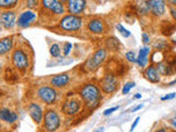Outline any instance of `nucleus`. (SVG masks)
Segmentation results:
<instances>
[{
	"mask_svg": "<svg viewBox=\"0 0 176 132\" xmlns=\"http://www.w3.org/2000/svg\"><path fill=\"white\" fill-rule=\"evenodd\" d=\"M77 95L82 99L84 109L86 110H95L98 108L103 100V91L99 85L92 82H87L77 89Z\"/></svg>",
	"mask_w": 176,
	"mask_h": 132,
	"instance_id": "f257e3e1",
	"label": "nucleus"
},
{
	"mask_svg": "<svg viewBox=\"0 0 176 132\" xmlns=\"http://www.w3.org/2000/svg\"><path fill=\"white\" fill-rule=\"evenodd\" d=\"M10 64L17 73L24 76L32 67V57L25 48L16 46L10 53Z\"/></svg>",
	"mask_w": 176,
	"mask_h": 132,
	"instance_id": "f03ea898",
	"label": "nucleus"
},
{
	"mask_svg": "<svg viewBox=\"0 0 176 132\" xmlns=\"http://www.w3.org/2000/svg\"><path fill=\"white\" fill-rule=\"evenodd\" d=\"M84 24V18L82 16L65 13L57 20L56 26L58 30H61L64 33L74 34V33H78L79 31H82Z\"/></svg>",
	"mask_w": 176,
	"mask_h": 132,
	"instance_id": "7ed1b4c3",
	"label": "nucleus"
},
{
	"mask_svg": "<svg viewBox=\"0 0 176 132\" xmlns=\"http://www.w3.org/2000/svg\"><path fill=\"white\" fill-rule=\"evenodd\" d=\"M66 13L65 3L61 0H41L39 7V14L45 18L55 19L56 22Z\"/></svg>",
	"mask_w": 176,
	"mask_h": 132,
	"instance_id": "20e7f679",
	"label": "nucleus"
},
{
	"mask_svg": "<svg viewBox=\"0 0 176 132\" xmlns=\"http://www.w3.org/2000/svg\"><path fill=\"white\" fill-rule=\"evenodd\" d=\"M34 95L37 100L40 101L43 106L52 107L58 103V91L55 87L50 84H42L35 87Z\"/></svg>",
	"mask_w": 176,
	"mask_h": 132,
	"instance_id": "39448f33",
	"label": "nucleus"
},
{
	"mask_svg": "<svg viewBox=\"0 0 176 132\" xmlns=\"http://www.w3.org/2000/svg\"><path fill=\"white\" fill-rule=\"evenodd\" d=\"M62 126V117H61L60 112L54 108V106L52 107H46L44 109V115H43V121L41 124L44 131L47 132H54L57 131Z\"/></svg>",
	"mask_w": 176,
	"mask_h": 132,
	"instance_id": "423d86ee",
	"label": "nucleus"
},
{
	"mask_svg": "<svg viewBox=\"0 0 176 132\" xmlns=\"http://www.w3.org/2000/svg\"><path fill=\"white\" fill-rule=\"evenodd\" d=\"M83 109H84V105L77 94L64 99L61 105V112L66 117L77 116Z\"/></svg>",
	"mask_w": 176,
	"mask_h": 132,
	"instance_id": "0eeeda50",
	"label": "nucleus"
},
{
	"mask_svg": "<svg viewBox=\"0 0 176 132\" xmlns=\"http://www.w3.org/2000/svg\"><path fill=\"white\" fill-rule=\"evenodd\" d=\"M108 57V51L105 48H99L92 53V55L86 60V62L83 65V68L87 73H92L96 69H98L101 64L107 60Z\"/></svg>",
	"mask_w": 176,
	"mask_h": 132,
	"instance_id": "6e6552de",
	"label": "nucleus"
},
{
	"mask_svg": "<svg viewBox=\"0 0 176 132\" xmlns=\"http://www.w3.org/2000/svg\"><path fill=\"white\" fill-rule=\"evenodd\" d=\"M99 85L100 89L105 95H111L113 92H116L119 88V80L116 77V75L110 74H105L101 78L99 79Z\"/></svg>",
	"mask_w": 176,
	"mask_h": 132,
	"instance_id": "1a4fd4ad",
	"label": "nucleus"
},
{
	"mask_svg": "<svg viewBox=\"0 0 176 132\" xmlns=\"http://www.w3.org/2000/svg\"><path fill=\"white\" fill-rule=\"evenodd\" d=\"M37 18H39V12L37 10L26 8L21 11L17 17V26L19 29H26L34 22H37Z\"/></svg>",
	"mask_w": 176,
	"mask_h": 132,
	"instance_id": "9d476101",
	"label": "nucleus"
},
{
	"mask_svg": "<svg viewBox=\"0 0 176 132\" xmlns=\"http://www.w3.org/2000/svg\"><path fill=\"white\" fill-rule=\"evenodd\" d=\"M26 110L29 114L32 121L37 124V127H41L43 121V115H44V108L40 101H30L26 105Z\"/></svg>",
	"mask_w": 176,
	"mask_h": 132,
	"instance_id": "9b49d317",
	"label": "nucleus"
},
{
	"mask_svg": "<svg viewBox=\"0 0 176 132\" xmlns=\"http://www.w3.org/2000/svg\"><path fill=\"white\" fill-rule=\"evenodd\" d=\"M86 29L90 34L94 35H103L107 32V25L103 19L94 17L87 20Z\"/></svg>",
	"mask_w": 176,
	"mask_h": 132,
	"instance_id": "f8f14e48",
	"label": "nucleus"
},
{
	"mask_svg": "<svg viewBox=\"0 0 176 132\" xmlns=\"http://www.w3.org/2000/svg\"><path fill=\"white\" fill-rule=\"evenodd\" d=\"M17 13L14 10L0 11V26L5 30H12L17 26Z\"/></svg>",
	"mask_w": 176,
	"mask_h": 132,
	"instance_id": "ddd939ff",
	"label": "nucleus"
},
{
	"mask_svg": "<svg viewBox=\"0 0 176 132\" xmlns=\"http://www.w3.org/2000/svg\"><path fill=\"white\" fill-rule=\"evenodd\" d=\"M66 13L82 16L87 8V0H66Z\"/></svg>",
	"mask_w": 176,
	"mask_h": 132,
	"instance_id": "4468645a",
	"label": "nucleus"
},
{
	"mask_svg": "<svg viewBox=\"0 0 176 132\" xmlns=\"http://www.w3.org/2000/svg\"><path fill=\"white\" fill-rule=\"evenodd\" d=\"M149 11L155 18L163 17L166 12V1L165 0H147Z\"/></svg>",
	"mask_w": 176,
	"mask_h": 132,
	"instance_id": "2eb2a0df",
	"label": "nucleus"
},
{
	"mask_svg": "<svg viewBox=\"0 0 176 132\" xmlns=\"http://www.w3.org/2000/svg\"><path fill=\"white\" fill-rule=\"evenodd\" d=\"M71 82V76L67 73H61V74L53 75L49 79V84L56 89H64L69 85Z\"/></svg>",
	"mask_w": 176,
	"mask_h": 132,
	"instance_id": "dca6fc26",
	"label": "nucleus"
},
{
	"mask_svg": "<svg viewBox=\"0 0 176 132\" xmlns=\"http://www.w3.org/2000/svg\"><path fill=\"white\" fill-rule=\"evenodd\" d=\"M143 76L147 80H149L150 83L153 84H158L161 82V75L158 73L156 66L151 64V65L147 66L143 71Z\"/></svg>",
	"mask_w": 176,
	"mask_h": 132,
	"instance_id": "f3484780",
	"label": "nucleus"
},
{
	"mask_svg": "<svg viewBox=\"0 0 176 132\" xmlns=\"http://www.w3.org/2000/svg\"><path fill=\"white\" fill-rule=\"evenodd\" d=\"M18 115L10 108L0 107V121H3L8 124H13L18 121Z\"/></svg>",
	"mask_w": 176,
	"mask_h": 132,
	"instance_id": "a211bd4d",
	"label": "nucleus"
},
{
	"mask_svg": "<svg viewBox=\"0 0 176 132\" xmlns=\"http://www.w3.org/2000/svg\"><path fill=\"white\" fill-rule=\"evenodd\" d=\"M14 48V37L13 35H9V37H5L0 39V56H5Z\"/></svg>",
	"mask_w": 176,
	"mask_h": 132,
	"instance_id": "6ab92c4d",
	"label": "nucleus"
},
{
	"mask_svg": "<svg viewBox=\"0 0 176 132\" xmlns=\"http://www.w3.org/2000/svg\"><path fill=\"white\" fill-rule=\"evenodd\" d=\"M151 53V49L149 46H144L139 50V54L137 56V64L140 68H145L149 64V55Z\"/></svg>",
	"mask_w": 176,
	"mask_h": 132,
	"instance_id": "aec40b11",
	"label": "nucleus"
},
{
	"mask_svg": "<svg viewBox=\"0 0 176 132\" xmlns=\"http://www.w3.org/2000/svg\"><path fill=\"white\" fill-rule=\"evenodd\" d=\"M156 68H158L161 76H171V75L174 74L173 69H172V67L170 66V64H168V62L166 60L158 62L156 64Z\"/></svg>",
	"mask_w": 176,
	"mask_h": 132,
	"instance_id": "412c9836",
	"label": "nucleus"
},
{
	"mask_svg": "<svg viewBox=\"0 0 176 132\" xmlns=\"http://www.w3.org/2000/svg\"><path fill=\"white\" fill-rule=\"evenodd\" d=\"M106 49H107V51H112V52H118L119 50H120V42H119V40L117 39V37H109V39L106 40Z\"/></svg>",
	"mask_w": 176,
	"mask_h": 132,
	"instance_id": "4be33fe9",
	"label": "nucleus"
},
{
	"mask_svg": "<svg viewBox=\"0 0 176 132\" xmlns=\"http://www.w3.org/2000/svg\"><path fill=\"white\" fill-rule=\"evenodd\" d=\"M18 3L19 0H0V10H13Z\"/></svg>",
	"mask_w": 176,
	"mask_h": 132,
	"instance_id": "5701e85b",
	"label": "nucleus"
},
{
	"mask_svg": "<svg viewBox=\"0 0 176 132\" xmlns=\"http://www.w3.org/2000/svg\"><path fill=\"white\" fill-rule=\"evenodd\" d=\"M164 22H165V23H164L163 25H162V28H161L162 33H163L164 35H166V37L173 34L174 31L176 30V26L170 21H164Z\"/></svg>",
	"mask_w": 176,
	"mask_h": 132,
	"instance_id": "b1692460",
	"label": "nucleus"
},
{
	"mask_svg": "<svg viewBox=\"0 0 176 132\" xmlns=\"http://www.w3.org/2000/svg\"><path fill=\"white\" fill-rule=\"evenodd\" d=\"M50 54L52 57L54 58H58L62 54V48L61 45L57 44V43H53L50 46Z\"/></svg>",
	"mask_w": 176,
	"mask_h": 132,
	"instance_id": "393cba45",
	"label": "nucleus"
},
{
	"mask_svg": "<svg viewBox=\"0 0 176 132\" xmlns=\"http://www.w3.org/2000/svg\"><path fill=\"white\" fill-rule=\"evenodd\" d=\"M41 3V0H25V7L32 10H37Z\"/></svg>",
	"mask_w": 176,
	"mask_h": 132,
	"instance_id": "a878e982",
	"label": "nucleus"
},
{
	"mask_svg": "<svg viewBox=\"0 0 176 132\" xmlns=\"http://www.w3.org/2000/svg\"><path fill=\"white\" fill-rule=\"evenodd\" d=\"M72 50H73V44L71 42H64L62 44V53L64 56H68Z\"/></svg>",
	"mask_w": 176,
	"mask_h": 132,
	"instance_id": "bb28decb",
	"label": "nucleus"
},
{
	"mask_svg": "<svg viewBox=\"0 0 176 132\" xmlns=\"http://www.w3.org/2000/svg\"><path fill=\"white\" fill-rule=\"evenodd\" d=\"M116 29L118 30L119 32H120V34L122 35V37H131V32L130 31H128V30L126 29V28H124L123 25H122V24H120V23H118L116 25Z\"/></svg>",
	"mask_w": 176,
	"mask_h": 132,
	"instance_id": "cd10ccee",
	"label": "nucleus"
},
{
	"mask_svg": "<svg viewBox=\"0 0 176 132\" xmlns=\"http://www.w3.org/2000/svg\"><path fill=\"white\" fill-rule=\"evenodd\" d=\"M135 86V83L134 82H128L123 85V87H122V94L123 95H128L130 92V90Z\"/></svg>",
	"mask_w": 176,
	"mask_h": 132,
	"instance_id": "c85d7f7f",
	"label": "nucleus"
},
{
	"mask_svg": "<svg viewBox=\"0 0 176 132\" xmlns=\"http://www.w3.org/2000/svg\"><path fill=\"white\" fill-rule=\"evenodd\" d=\"M124 57H126L127 61L130 62V63H137V56H135L134 52H132V51L127 52L126 55H124Z\"/></svg>",
	"mask_w": 176,
	"mask_h": 132,
	"instance_id": "c756f323",
	"label": "nucleus"
},
{
	"mask_svg": "<svg viewBox=\"0 0 176 132\" xmlns=\"http://www.w3.org/2000/svg\"><path fill=\"white\" fill-rule=\"evenodd\" d=\"M119 109V106H116V107H111V108H109V109H106L105 111H104V116H110L111 114H113L115 111L116 110H118Z\"/></svg>",
	"mask_w": 176,
	"mask_h": 132,
	"instance_id": "7c9ffc66",
	"label": "nucleus"
},
{
	"mask_svg": "<svg viewBox=\"0 0 176 132\" xmlns=\"http://www.w3.org/2000/svg\"><path fill=\"white\" fill-rule=\"evenodd\" d=\"M142 41H143V43H144L145 45L150 44V42H151L150 35L147 34L145 32H143V33H142Z\"/></svg>",
	"mask_w": 176,
	"mask_h": 132,
	"instance_id": "2f4dec72",
	"label": "nucleus"
},
{
	"mask_svg": "<svg viewBox=\"0 0 176 132\" xmlns=\"http://www.w3.org/2000/svg\"><path fill=\"white\" fill-rule=\"evenodd\" d=\"M176 97V94L173 92V94H167V95L163 96V97L161 98V100L162 101H166V100H171V99H174Z\"/></svg>",
	"mask_w": 176,
	"mask_h": 132,
	"instance_id": "473e14b6",
	"label": "nucleus"
},
{
	"mask_svg": "<svg viewBox=\"0 0 176 132\" xmlns=\"http://www.w3.org/2000/svg\"><path fill=\"white\" fill-rule=\"evenodd\" d=\"M170 12H171V16L173 18L174 21H176V8L175 7H170Z\"/></svg>",
	"mask_w": 176,
	"mask_h": 132,
	"instance_id": "72a5a7b5",
	"label": "nucleus"
},
{
	"mask_svg": "<svg viewBox=\"0 0 176 132\" xmlns=\"http://www.w3.org/2000/svg\"><path fill=\"white\" fill-rule=\"evenodd\" d=\"M139 120H140V117H137V118L134 119V121H133V123H132V126H131V128H130V131H133L134 129H135V127L138 126V123H139Z\"/></svg>",
	"mask_w": 176,
	"mask_h": 132,
	"instance_id": "f704fd0d",
	"label": "nucleus"
},
{
	"mask_svg": "<svg viewBox=\"0 0 176 132\" xmlns=\"http://www.w3.org/2000/svg\"><path fill=\"white\" fill-rule=\"evenodd\" d=\"M142 108H143V103H140V105L135 106L134 108H132L130 111H131V112H137L138 110H140V109H142Z\"/></svg>",
	"mask_w": 176,
	"mask_h": 132,
	"instance_id": "c9c22d12",
	"label": "nucleus"
},
{
	"mask_svg": "<svg viewBox=\"0 0 176 132\" xmlns=\"http://www.w3.org/2000/svg\"><path fill=\"white\" fill-rule=\"evenodd\" d=\"M168 2V5L171 6V7H175L176 8V0H166Z\"/></svg>",
	"mask_w": 176,
	"mask_h": 132,
	"instance_id": "e433bc0d",
	"label": "nucleus"
},
{
	"mask_svg": "<svg viewBox=\"0 0 176 132\" xmlns=\"http://www.w3.org/2000/svg\"><path fill=\"white\" fill-rule=\"evenodd\" d=\"M171 124H172V127L176 129V116L174 117L173 119H171Z\"/></svg>",
	"mask_w": 176,
	"mask_h": 132,
	"instance_id": "4c0bfd02",
	"label": "nucleus"
},
{
	"mask_svg": "<svg viewBox=\"0 0 176 132\" xmlns=\"http://www.w3.org/2000/svg\"><path fill=\"white\" fill-rule=\"evenodd\" d=\"M134 98H135V99H140V98H141V94H135Z\"/></svg>",
	"mask_w": 176,
	"mask_h": 132,
	"instance_id": "58836bf2",
	"label": "nucleus"
},
{
	"mask_svg": "<svg viewBox=\"0 0 176 132\" xmlns=\"http://www.w3.org/2000/svg\"><path fill=\"white\" fill-rule=\"evenodd\" d=\"M2 68H3V64L2 62L0 61V74H1V72H2Z\"/></svg>",
	"mask_w": 176,
	"mask_h": 132,
	"instance_id": "ea45409f",
	"label": "nucleus"
},
{
	"mask_svg": "<svg viewBox=\"0 0 176 132\" xmlns=\"http://www.w3.org/2000/svg\"><path fill=\"white\" fill-rule=\"evenodd\" d=\"M174 84H176V79H174L173 82L170 83V84H168V86H172V85H174Z\"/></svg>",
	"mask_w": 176,
	"mask_h": 132,
	"instance_id": "a19ab883",
	"label": "nucleus"
},
{
	"mask_svg": "<svg viewBox=\"0 0 176 132\" xmlns=\"http://www.w3.org/2000/svg\"><path fill=\"white\" fill-rule=\"evenodd\" d=\"M104 130H105L104 128H99V129H97V131H104Z\"/></svg>",
	"mask_w": 176,
	"mask_h": 132,
	"instance_id": "79ce46f5",
	"label": "nucleus"
},
{
	"mask_svg": "<svg viewBox=\"0 0 176 132\" xmlns=\"http://www.w3.org/2000/svg\"><path fill=\"white\" fill-rule=\"evenodd\" d=\"M61 1H62V2H64V3H65V1H66V0H61Z\"/></svg>",
	"mask_w": 176,
	"mask_h": 132,
	"instance_id": "37998d69",
	"label": "nucleus"
},
{
	"mask_svg": "<svg viewBox=\"0 0 176 132\" xmlns=\"http://www.w3.org/2000/svg\"><path fill=\"white\" fill-rule=\"evenodd\" d=\"M174 42H175V43H176V39H175V41H174Z\"/></svg>",
	"mask_w": 176,
	"mask_h": 132,
	"instance_id": "c03bdc74",
	"label": "nucleus"
}]
</instances>
